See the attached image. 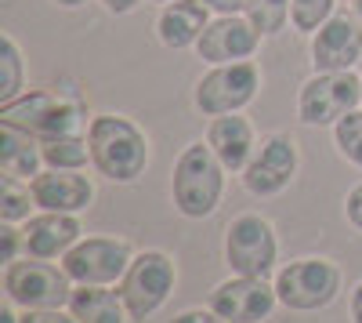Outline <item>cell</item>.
<instances>
[{"mask_svg":"<svg viewBox=\"0 0 362 323\" xmlns=\"http://www.w3.org/2000/svg\"><path fill=\"white\" fill-rule=\"evenodd\" d=\"M90 164L109 182H134L148 164V142L127 116H95L87 128Z\"/></svg>","mask_w":362,"mask_h":323,"instance_id":"cell-1","label":"cell"},{"mask_svg":"<svg viewBox=\"0 0 362 323\" xmlns=\"http://www.w3.org/2000/svg\"><path fill=\"white\" fill-rule=\"evenodd\" d=\"M225 164L218 160V153L210 145H189L185 153L174 164V208L185 218H206L214 215L221 189H225Z\"/></svg>","mask_w":362,"mask_h":323,"instance_id":"cell-2","label":"cell"},{"mask_svg":"<svg viewBox=\"0 0 362 323\" xmlns=\"http://www.w3.org/2000/svg\"><path fill=\"white\" fill-rule=\"evenodd\" d=\"M87 120L83 106L54 95V91H29L0 106V124H11L18 131H29L37 138H66L80 135Z\"/></svg>","mask_w":362,"mask_h":323,"instance_id":"cell-3","label":"cell"},{"mask_svg":"<svg viewBox=\"0 0 362 323\" xmlns=\"http://www.w3.org/2000/svg\"><path fill=\"white\" fill-rule=\"evenodd\" d=\"M4 295L18 309H62L73 298V287H69V273L51 266L47 258H33V261L15 258L4 269Z\"/></svg>","mask_w":362,"mask_h":323,"instance_id":"cell-4","label":"cell"},{"mask_svg":"<svg viewBox=\"0 0 362 323\" xmlns=\"http://www.w3.org/2000/svg\"><path fill=\"white\" fill-rule=\"evenodd\" d=\"M174 261L163 251H141L138 258H131V266L119 280V298H124L131 319H145L153 316L174 290Z\"/></svg>","mask_w":362,"mask_h":323,"instance_id":"cell-5","label":"cell"},{"mask_svg":"<svg viewBox=\"0 0 362 323\" xmlns=\"http://www.w3.org/2000/svg\"><path fill=\"white\" fill-rule=\"evenodd\" d=\"M337 290H341V273H337V266H329L322 258L290 261L276 276L279 302L286 309H297V312H312V309L329 305L337 298Z\"/></svg>","mask_w":362,"mask_h":323,"instance_id":"cell-6","label":"cell"},{"mask_svg":"<svg viewBox=\"0 0 362 323\" xmlns=\"http://www.w3.org/2000/svg\"><path fill=\"white\" fill-rule=\"evenodd\" d=\"M362 102V80L351 76V69L344 73H315L297 98V113L300 120L322 128V124H337L341 116H348L355 106Z\"/></svg>","mask_w":362,"mask_h":323,"instance_id":"cell-7","label":"cell"},{"mask_svg":"<svg viewBox=\"0 0 362 323\" xmlns=\"http://www.w3.org/2000/svg\"><path fill=\"white\" fill-rule=\"evenodd\" d=\"M257 87H261V73L250 58L247 62H225V66H214L196 84V106L206 116H225V113L243 109L257 95Z\"/></svg>","mask_w":362,"mask_h":323,"instance_id":"cell-8","label":"cell"},{"mask_svg":"<svg viewBox=\"0 0 362 323\" xmlns=\"http://www.w3.org/2000/svg\"><path fill=\"white\" fill-rule=\"evenodd\" d=\"M225 258L239 276H268L276 266V232L257 215H239L228 225Z\"/></svg>","mask_w":362,"mask_h":323,"instance_id":"cell-9","label":"cell"},{"mask_svg":"<svg viewBox=\"0 0 362 323\" xmlns=\"http://www.w3.org/2000/svg\"><path fill=\"white\" fill-rule=\"evenodd\" d=\"M131 266V247L124 240H80L66 251L62 258V269L69 273V280L76 283H112V280H124Z\"/></svg>","mask_w":362,"mask_h":323,"instance_id":"cell-10","label":"cell"},{"mask_svg":"<svg viewBox=\"0 0 362 323\" xmlns=\"http://www.w3.org/2000/svg\"><path fill=\"white\" fill-rule=\"evenodd\" d=\"M276 302L279 295L264 283V276H235L210 290V309L228 323H261L272 316Z\"/></svg>","mask_w":362,"mask_h":323,"instance_id":"cell-11","label":"cell"},{"mask_svg":"<svg viewBox=\"0 0 362 323\" xmlns=\"http://www.w3.org/2000/svg\"><path fill=\"white\" fill-rule=\"evenodd\" d=\"M362 55V22L351 15H329L312 37V66L315 73H344Z\"/></svg>","mask_w":362,"mask_h":323,"instance_id":"cell-12","label":"cell"},{"mask_svg":"<svg viewBox=\"0 0 362 323\" xmlns=\"http://www.w3.org/2000/svg\"><path fill=\"white\" fill-rule=\"evenodd\" d=\"M297 171V149L293 142L283 138V135H268L261 142V149L250 157L247 171H243V186L254 193V196H276L290 186Z\"/></svg>","mask_w":362,"mask_h":323,"instance_id":"cell-13","label":"cell"},{"mask_svg":"<svg viewBox=\"0 0 362 323\" xmlns=\"http://www.w3.org/2000/svg\"><path fill=\"white\" fill-rule=\"evenodd\" d=\"M257 44H261V33L254 29L250 18L221 15L203 29L196 51H199V58H206V62L225 66V62H247V58L257 51Z\"/></svg>","mask_w":362,"mask_h":323,"instance_id":"cell-14","label":"cell"},{"mask_svg":"<svg viewBox=\"0 0 362 323\" xmlns=\"http://www.w3.org/2000/svg\"><path fill=\"white\" fill-rule=\"evenodd\" d=\"M29 189H33V200L37 208L44 211H66V215H76L83 211L90 200H95V186H90L83 174L76 171H40L37 178H29Z\"/></svg>","mask_w":362,"mask_h":323,"instance_id":"cell-15","label":"cell"},{"mask_svg":"<svg viewBox=\"0 0 362 323\" xmlns=\"http://www.w3.org/2000/svg\"><path fill=\"white\" fill-rule=\"evenodd\" d=\"M76 240H80V222L66 211H44L29 218V225L22 229V244L29 258H58Z\"/></svg>","mask_w":362,"mask_h":323,"instance_id":"cell-16","label":"cell"},{"mask_svg":"<svg viewBox=\"0 0 362 323\" xmlns=\"http://www.w3.org/2000/svg\"><path fill=\"white\" fill-rule=\"evenodd\" d=\"M206 4L203 0H170L163 4L160 18H156V33L167 47L181 51V47H192L199 44L203 29H206Z\"/></svg>","mask_w":362,"mask_h":323,"instance_id":"cell-17","label":"cell"},{"mask_svg":"<svg viewBox=\"0 0 362 323\" xmlns=\"http://www.w3.org/2000/svg\"><path fill=\"white\" fill-rule=\"evenodd\" d=\"M206 145L218 153V160L228 171H247L250 153H254V128L235 113L214 116V124L206 131Z\"/></svg>","mask_w":362,"mask_h":323,"instance_id":"cell-18","label":"cell"},{"mask_svg":"<svg viewBox=\"0 0 362 323\" xmlns=\"http://www.w3.org/2000/svg\"><path fill=\"white\" fill-rule=\"evenodd\" d=\"M69 312L80 323H127L131 312L119 298V290H105L102 283H80L69 298Z\"/></svg>","mask_w":362,"mask_h":323,"instance_id":"cell-19","label":"cell"},{"mask_svg":"<svg viewBox=\"0 0 362 323\" xmlns=\"http://www.w3.org/2000/svg\"><path fill=\"white\" fill-rule=\"evenodd\" d=\"M37 135L18 131L11 124H0V171L11 178H37L44 149L33 142Z\"/></svg>","mask_w":362,"mask_h":323,"instance_id":"cell-20","label":"cell"},{"mask_svg":"<svg viewBox=\"0 0 362 323\" xmlns=\"http://www.w3.org/2000/svg\"><path fill=\"white\" fill-rule=\"evenodd\" d=\"M44 164L58 167V171H80L90 160V145L80 135H66V138H44Z\"/></svg>","mask_w":362,"mask_h":323,"instance_id":"cell-21","label":"cell"},{"mask_svg":"<svg viewBox=\"0 0 362 323\" xmlns=\"http://www.w3.org/2000/svg\"><path fill=\"white\" fill-rule=\"evenodd\" d=\"M247 18L254 22L257 33L272 37V33H279V29L286 26L290 18V0H247Z\"/></svg>","mask_w":362,"mask_h":323,"instance_id":"cell-22","label":"cell"},{"mask_svg":"<svg viewBox=\"0 0 362 323\" xmlns=\"http://www.w3.org/2000/svg\"><path fill=\"white\" fill-rule=\"evenodd\" d=\"M33 189L29 186H18V178H11V174H4L0 178V218L4 222H22L29 218V208H33Z\"/></svg>","mask_w":362,"mask_h":323,"instance_id":"cell-23","label":"cell"},{"mask_svg":"<svg viewBox=\"0 0 362 323\" xmlns=\"http://www.w3.org/2000/svg\"><path fill=\"white\" fill-rule=\"evenodd\" d=\"M0 66H4V80H0V102H11L22 91V55L11 37L0 40Z\"/></svg>","mask_w":362,"mask_h":323,"instance_id":"cell-24","label":"cell"},{"mask_svg":"<svg viewBox=\"0 0 362 323\" xmlns=\"http://www.w3.org/2000/svg\"><path fill=\"white\" fill-rule=\"evenodd\" d=\"M329 15H334V0H290V18L300 33H315Z\"/></svg>","mask_w":362,"mask_h":323,"instance_id":"cell-25","label":"cell"},{"mask_svg":"<svg viewBox=\"0 0 362 323\" xmlns=\"http://www.w3.org/2000/svg\"><path fill=\"white\" fill-rule=\"evenodd\" d=\"M334 138H337L341 157H348L355 167H362V113H355V109H351L348 116H341Z\"/></svg>","mask_w":362,"mask_h":323,"instance_id":"cell-26","label":"cell"},{"mask_svg":"<svg viewBox=\"0 0 362 323\" xmlns=\"http://www.w3.org/2000/svg\"><path fill=\"white\" fill-rule=\"evenodd\" d=\"M18 323H80L73 312L66 316L62 309H25V316Z\"/></svg>","mask_w":362,"mask_h":323,"instance_id":"cell-27","label":"cell"},{"mask_svg":"<svg viewBox=\"0 0 362 323\" xmlns=\"http://www.w3.org/2000/svg\"><path fill=\"white\" fill-rule=\"evenodd\" d=\"M174 323H228L225 316H218L214 309H189V312H181V316H174Z\"/></svg>","mask_w":362,"mask_h":323,"instance_id":"cell-28","label":"cell"},{"mask_svg":"<svg viewBox=\"0 0 362 323\" xmlns=\"http://www.w3.org/2000/svg\"><path fill=\"white\" fill-rule=\"evenodd\" d=\"M344 211H348V222L362 232V186H355L348 193V203H344Z\"/></svg>","mask_w":362,"mask_h":323,"instance_id":"cell-29","label":"cell"},{"mask_svg":"<svg viewBox=\"0 0 362 323\" xmlns=\"http://www.w3.org/2000/svg\"><path fill=\"white\" fill-rule=\"evenodd\" d=\"M0 240H4V261H15L18 254V229H11V222H4V229H0Z\"/></svg>","mask_w":362,"mask_h":323,"instance_id":"cell-30","label":"cell"},{"mask_svg":"<svg viewBox=\"0 0 362 323\" xmlns=\"http://www.w3.org/2000/svg\"><path fill=\"white\" fill-rule=\"evenodd\" d=\"M203 4L210 11H218V15H235V11L247 8V0H203Z\"/></svg>","mask_w":362,"mask_h":323,"instance_id":"cell-31","label":"cell"},{"mask_svg":"<svg viewBox=\"0 0 362 323\" xmlns=\"http://www.w3.org/2000/svg\"><path fill=\"white\" fill-rule=\"evenodd\" d=\"M105 4V11H112V15H127V11H134L141 0H102Z\"/></svg>","mask_w":362,"mask_h":323,"instance_id":"cell-32","label":"cell"},{"mask_svg":"<svg viewBox=\"0 0 362 323\" xmlns=\"http://www.w3.org/2000/svg\"><path fill=\"white\" fill-rule=\"evenodd\" d=\"M351 319H355V323H362V283L351 290Z\"/></svg>","mask_w":362,"mask_h":323,"instance_id":"cell-33","label":"cell"},{"mask_svg":"<svg viewBox=\"0 0 362 323\" xmlns=\"http://www.w3.org/2000/svg\"><path fill=\"white\" fill-rule=\"evenodd\" d=\"M0 323H18V316L11 312V305H4V309H0Z\"/></svg>","mask_w":362,"mask_h":323,"instance_id":"cell-34","label":"cell"},{"mask_svg":"<svg viewBox=\"0 0 362 323\" xmlns=\"http://www.w3.org/2000/svg\"><path fill=\"white\" fill-rule=\"evenodd\" d=\"M54 4H62V8H80V4H87V0H54Z\"/></svg>","mask_w":362,"mask_h":323,"instance_id":"cell-35","label":"cell"},{"mask_svg":"<svg viewBox=\"0 0 362 323\" xmlns=\"http://www.w3.org/2000/svg\"><path fill=\"white\" fill-rule=\"evenodd\" d=\"M355 18L362 22V0H355Z\"/></svg>","mask_w":362,"mask_h":323,"instance_id":"cell-36","label":"cell"},{"mask_svg":"<svg viewBox=\"0 0 362 323\" xmlns=\"http://www.w3.org/2000/svg\"><path fill=\"white\" fill-rule=\"evenodd\" d=\"M160 4H170V0H160Z\"/></svg>","mask_w":362,"mask_h":323,"instance_id":"cell-37","label":"cell"}]
</instances>
